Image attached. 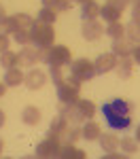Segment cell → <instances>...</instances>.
I'll return each mask as SVG.
<instances>
[{
    "label": "cell",
    "instance_id": "obj_31",
    "mask_svg": "<svg viewBox=\"0 0 140 159\" xmlns=\"http://www.w3.org/2000/svg\"><path fill=\"white\" fill-rule=\"evenodd\" d=\"M70 7H72V0H57L53 9H55V13H66Z\"/></svg>",
    "mask_w": 140,
    "mask_h": 159
},
{
    "label": "cell",
    "instance_id": "obj_7",
    "mask_svg": "<svg viewBox=\"0 0 140 159\" xmlns=\"http://www.w3.org/2000/svg\"><path fill=\"white\" fill-rule=\"evenodd\" d=\"M60 148H62V142L57 136H49L47 140H43L36 147V157H57L60 155Z\"/></svg>",
    "mask_w": 140,
    "mask_h": 159
},
{
    "label": "cell",
    "instance_id": "obj_42",
    "mask_svg": "<svg viewBox=\"0 0 140 159\" xmlns=\"http://www.w3.org/2000/svg\"><path fill=\"white\" fill-rule=\"evenodd\" d=\"M72 2H79V4H85V2H91V0H72Z\"/></svg>",
    "mask_w": 140,
    "mask_h": 159
},
{
    "label": "cell",
    "instance_id": "obj_10",
    "mask_svg": "<svg viewBox=\"0 0 140 159\" xmlns=\"http://www.w3.org/2000/svg\"><path fill=\"white\" fill-rule=\"evenodd\" d=\"M24 83L30 91H36V89H40V87L47 83V74L43 72V70H38V68H34V70H30V72L25 74Z\"/></svg>",
    "mask_w": 140,
    "mask_h": 159
},
{
    "label": "cell",
    "instance_id": "obj_1",
    "mask_svg": "<svg viewBox=\"0 0 140 159\" xmlns=\"http://www.w3.org/2000/svg\"><path fill=\"white\" fill-rule=\"evenodd\" d=\"M132 110H134V104L127 102V100H121V98H115L111 102H106L102 106V115L106 123L113 127V129H127L132 125Z\"/></svg>",
    "mask_w": 140,
    "mask_h": 159
},
{
    "label": "cell",
    "instance_id": "obj_35",
    "mask_svg": "<svg viewBox=\"0 0 140 159\" xmlns=\"http://www.w3.org/2000/svg\"><path fill=\"white\" fill-rule=\"evenodd\" d=\"M132 19H134V21H140V9L134 7V11H132Z\"/></svg>",
    "mask_w": 140,
    "mask_h": 159
},
{
    "label": "cell",
    "instance_id": "obj_43",
    "mask_svg": "<svg viewBox=\"0 0 140 159\" xmlns=\"http://www.w3.org/2000/svg\"><path fill=\"white\" fill-rule=\"evenodd\" d=\"M2 147H4V142H2V138H0V153H2Z\"/></svg>",
    "mask_w": 140,
    "mask_h": 159
},
{
    "label": "cell",
    "instance_id": "obj_9",
    "mask_svg": "<svg viewBox=\"0 0 140 159\" xmlns=\"http://www.w3.org/2000/svg\"><path fill=\"white\" fill-rule=\"evenodd\" d=\"M117 66V55L115 53H102L98 60L93 61V68H96V74H106L115 70Z\"/></svg>",
    "mask_w": 140,
    "mask_h": 159
},
{
    "label": "cell",
    "instance_id": "obj_2",
    "mask_svg": "<svg viewBox=\"0 0 140 159\" xmlns=\"http://www.w3.org/2000/svg\"><path fill=\"white\" fill-rule=\"evenodd\" d=\"M53 40H55L53 25L43 24V21H34V25L30 28V43L38 49H49V47H53Z\"/></svg>",
    "mask_w": 140,
    "mask_h": 159
},
{
    "label": "cell",
    "instance_id": "obj_28",
    "mask_svg": "<svg viewBox=\"0 0 140 159\" xmlns=\"http://www.w3.org/2000/svg\"><path fill=\"white\" fill-rule=\"evenodd\" d=\"M119 147L125 155H132L138 151V142H136V138H123V140H119Z\"/></svg>",
    "mask_w": 140,
    "mask_h": 159
},
{
    "label": "cell",
    "instance_id": "obj_40",
    "mask_svg": "<svg viewBox=\"0 0 140 159\" xmlns=\"http://www.w3.org/2000/svg\"><path fill=\"white\" fill-rule=\"evenodd\" d=\"M4 119H7V117H4V112H2V110H0V127H2V125H4Z\"/></svg>",
    "mask_w": 140,
    "mask_h": 159
},
{
    "label": "cell",
    "instance_id": "obj_32",
    "mask_svg": "<svg viewBox=\"0 0 140 159\" xmlns=\"http://www.w3.org/2000/svg\"><path fill=\"white\" fill-rule=\"evenodd\" d=\"M132 0H108V4L115 7V9H119V11L123 13V9H127V4H129Z\"/></svg>",
    "mask_w": 140,
    "mask_h": 159
},
{
    "label": "cell",
    "instance_id": "obj_21",
    "mask_svg": "<svg viewBox=\"0 0 140 159\" xmlns=\"http://www.w3.org/2000/svg\"><path fill=\"white\" fill-rule=\"evenodd\" d=\"M83 9H81V17H83V21H89V19H96L98 15H100V7L91 0V2H85V4H81Z\"/></svg>",
    "mask_w": 140,
    "mask_h": 159
},
{
    "label": "cell",
    "instance_id": "obj_29",
    "mask_svg": "<svg viewBox=\"0 0 140 159\" xmlns=\"http://www.w3.org/2000/svg\"><path fill=\"white\" fill-rule=\"evenodd\" d=\"M13 40L19 43V45H28V43H30V32H25V30H15V32H13Z\"/></svg>",
    "mask_w": 140,
    "mask_h": 159
},
{
    "label": "cell",
    "instance_id": "obj_12",
    "mask_svg": "<svg viewBox=\"0 0 140 159\" xmlns=\"http://www.w3.org/2000/svg\"><path fill=\"white\" fill-rule=\"evenodd\" d=\"M57 138H60L62 144H76V140L83 138V136H81V129H79L76 125H70V123H68V125L64 127V132L57 136Z\"/></svg>",
    "mask_w": 140,
    "mask_h": 159
},
{
    "label": "cell",
    "instance_id": "obj_27",
    "mask_svg": "<svg viewBox=\"0 0 140 159\" xmlns=\"http://www.w3.org/2000/svg\"><path fill=\"white\" fill-rule=\"evenodd\" d=\"M55 19H57L55 17V9H49V7H43L36 17V21H43V24H49V25L55 24Z\"/></svg>",
    "mask_w": 140,
    "mask_h": 159
},
{
    "label": "cell",
    "instance_id": "obj_38",
    "mask_svg": "<svg viewBox=\"0 0 140 159\" xmlns=\"http://www.w3.org/2000/svg\"><path fill=\"white\" fill-rule=\"evenodd\" d=\"M4 93H7V85H2V83H0V98H2Z\"/></svg>",
    "mask_w": 140,
    "mask_h": 159
},
{
    "label": "cell",
    "instance_id": "obj_15",
    "mask_svg": "<svg viewBox=\"0 0 140 159\" xmlns=\"http://www.w3.org/2000/svg\"><path fill=\"white\" fill-rule=\"evenodd\" d=\"M132 49H134V47H132V43H129L125 36L113 43V53L117 57H129V55H132Z\"/></svg>",
    "mask_w": 140,
    "mask_h": 159
},
{
    "label": "cell",
    "instance_id": "obj_6",
    "mask_svg": "<svg viewBox=\"0 0 140 159\" xmlns=\"http://www.w3.org/2000/svg\"><path fill=\"white\" fill-rule=\"evenodd\" d=\"M34 25V19L30 17V15H25V13H17V15H11V17H7V21H4V32L7 34H13L15 30H25V32H30V28Z\"/></svg>",
    "mask_w": 140,
    "mask_h": 159
},
{
    "label": "cell",
    "instance_id": "obj_36",
    "mask_svg": "<svg viewBox=\"0 0 140 159\" xmlns=\"http://www.w3.org/2000/svg\"><path fill=\"white\" fill-rule=\"evenodd\" d=\"M40 2H43V7H49V9H53L57 0H40Z\"/></svg>",
    "mask_w": 140,
    "mask_h": 159
},
{
    "label": "cell",
    "instance_id": "obj_20",
    "mask_svg": "<svg viewBox=\"0 0 140 159\" xmlns=\"http://www.w3.org/2000/svg\"><path fill=\"white\" fill-rule=\"evenodd\" d=\"M57 157H62V159H85V153L75 148V144H62Z\"/></svg>",
    "mask_w": 140,
    "mask_h": 159
},
{
    "label": "cell",
    "instance_id": "obj_30",
    "mask_svg": "<svg viewBox=\"0 0 140 159\" xmlns=\"http://www.w3.org/2000/svg\"><path fill=\"white\" fill-rule=\"evenodd\" d=\"M51 79H53V85H60V83L64 81L62 66H53V68H51Z\"/></svg>",
    "mask_w": 140,
    "mask_h": 159
},
{
    "label": "cell",
    "instance_id": "obj_13",
    "mask_svg": "<svg viewBox=\"0 0 140 159\" xmlns=\"http://www.w3.org/2000/svg\"><path fill=\"white\" fill-rule=\"evenodd\" d=\"M132 66H134L132 55H129V57H117L115 72H117V76H119V79H129V76H132Z\"/></svg>",
    "mask_w": 140,
    "mask_h": 159
},
{
    "label": "cell",
    "instance_id": "obj_25",
    "mask_svg": "<svg viewBox=\"0 0 140 159\" xmlns=\"http://www.w3.org/2000/svg\"><path fill=\"white\" fill-rule=\"evenodd\" d=\"M0 64H2V68H15V66H19V55L17 53H13V51H4L2 53V57H0Z\"/></svg>",
    "mask_w": 140,
    "mask_h": 159
},
{
    "label": "cell",
    "instance_id": "obj_19",
    "mask_svg": "<svg viewBox=\"0 0 140 159\" xmlns=\"http://www.w3.org/2000/svg\"><path fill=\"white\" fill-rule=\"evenodd\" d=\"M21 119H24L25 125H38L40 123V110L36 106H25L24 112H21Z\"/></svg>",
    "mask_w": 140,
    "mask_h": 159
},
{
    "label": "cell",
    "instance_id": "obj_18",
    "mask_svg": "<svg viewBox=\"0 0 140 159\" xmlns=\"http://www.w3.org/2000/svg\"><path fill=\"white\" fill-rule=\"evenodd\" d=\"M125 38L136 47V45H140V21H129V24L125 25Z\"/></svg>",
    "mask_w": 140,
    "mask_h": 159
},
{
    "label": "cell",
    "instance_id": "obj_26",
    "mask_svg": "<svg viewBox=\"0 0 140 159\" xmlns=\"http://www.w3.org/2000/svg\"><path fill=\"white\" fill-rule=\"evenodd\" d=\"M68 125V121L64 119L62 115L60 117H55L53 121H51V125H49V132H47V136H60L64 132V127Z\"/></svg>",
    "mask_w": 140,
    "mask_h": 159
},
{
    "label": "cell",
    "instance_id": "obj_37",
    "mask_svg": "<svg viewBox=\"0 0 140 159\" xmlns=\"http://www.w3.org/2000/svg\"><path fill=\"white\" fill-rule=\"evenodd\" d=\"M4 21H7V15H4V9L0 4V25H4Z\"/></svg>",
    "mask_w": 140,
    "mask_h": 159
},
{
    "label": "cell",
    "instance_id": "obj_34",
    "mask_svg": "<svg viewBox=\"0 0 140 159\" xmlns=\"http://www.w3.org/2000/svg\"><path fill=\"white\" fill-rule=\"evenodd\" d=\"M132 60L136 61V64H140V45H136V47L132 49Z\"/></svg>",
    "mask_w": 140,
    "mask_h": 159
},
{
    "label": "cell",
    "instance_id": "obj_14",
    "mask_svg": "<svg viewBox=\"0 0 140 159\" xmlns=\"http://www.w3.org/2000/svg\"><path fill=\"white\" fill-rule=\"evenodd\" d=\"M25 74L15 66V68H9L7 72H4V85L7 87H19L21 83H24Z\"/></svg>",
    "mask_w": 140,
    "mask_h": 159
},
{
    "label": "cell",
    "instance_id": "obj_39",
    "mask_svg": "<svg viewBox=\"0 0 140 159\" xmlns=\"http://www.w3.org/2000/svg\"><path fill=\"white\" fill-rule=\"evenodd\" d=\"M136 142L140 144V123H138V127H136Z\"/></svg>",
    "mask_w": 140,
    "mask_h": 159
},
{
    "label": "cell",
    "instance_id": "obj_33",
    "mask_svg": "<svg viewBox=\"0 0 140 159\" xmlns=\"http://www.w3.org/2000/svg\"><path fill=\"white\" fill-rule=\"evenodd\" d=\"M4 51H9V36H7V32L0 34V53H4Z\"/></svg>",
    "mask_w": 140,
    "mask_h": 159
},
{
    "label": "cell",
    "instance_id": "obj_23",
    "mask_svg": "<svg viewBox=\"0 0 140 159\" xmlns=\"http://www.w3.org/2000/svg\"><path fill=\"white\" fill-rule=\"evenodd\" d=\"M76 106H79V110H81V115L85 117V121L87 119H93V115H96V104L91 102V100H76Z\"/></svg>",
    "mask_w": 140,
    "mask_h": 159
},
{
    "label": "cell",
    "instance_id": "obj_24",
    "mask_svg": "<svg viewBox=\"0 0 140 159\" xmlns=\"http://www.w3.org/2000/svg\"><path fill=\"white\" fill-rule=\"evenodd\" d=\"M106 34L113 38V40H119V38L125 36V25L121 24V21H113V24H108V28H106Z\"/></svg>",
    "mask_w": 140,
    "mask_h": 159
},
{
    "label": "cell",
    "instance_id": "obj_4",
    "mask_svg": "<svg viewBox=\"0 0 140 159\" xmlns=\"http://www.w3.org/2000/svg\"><path fill=\"white\" fill-rule=\"evenodd\" d=\"M70 76H72L75 81H79V83L91 81V79L96 76L93 61L85 60V57H81V60H75V61H72V66H70Z\"/></svg>",
    "mask_w": 140,
    "mask_h": 159
},
{
    "label": "cell",
    "instance_id": "obj_11",
    "mask_svg": "<svg viewBox=\"0 0 140 159\" xmlns=\"http://www.w3.org/2000/svg\"><path fill=\"white\" fill-rule=\"evenodd\" d=\"M83 38L85 40H98V38L104 34V28L98 19H89V21H83Z\"/></svg>",
    "mask_w": 140,
    "mask_h": 159
},
{
    "label": "cell",
    "instance_id": "obj_8",
    "mask_svg": "<svg viewBox=\"0 0 140 159\" xmlns=\"http://www.w3.org/2000/svg\"><path fill=\"white\" fill-rule=\"evenodd\" d=\"M45 51L47 49L24 47V49L19 51V64H24V66H34L36 61H45Z\"/></svg>",
    "mask_w": 140,
    "mask_h": 159
},
{
    "label": "cell",
    "instance_id": "obj_3",
    "mask_svg": "<svg viewBox=\"0 0 140 159\" xmlns=\"http://www.w3.org/2000/svg\"><path fill=\"white\" fill-rule=\"evenodd\" d=\"M79 96H81V83L75 81L72 76L64 79L57 85V98H60L62 104H76Z\"/></svg>",
    "mask_w": 140,
    "mask_h": 159
},
{
    "label": "cell",
    "instance_id": "obj_17",
    "mask_svg": "<svg viewBox=\"0 0 140 159\" xmlns=\"http://www.w3.org/2000/svg\"><path fill=\"white\" fill-rule=\"evenodd\" d=\"M100 147L104 153H111V151H117L119 148V138L115 134H100Z\"/></svg>",
    "mask_w": 140,
    "mask_h": 159
},
{
    "label": "cell",
    "instance_id": "obj_41",
    "mask_svg": "<svg viewBox=\"0 0 140 159\" xmlns=\"http://www.w3.org/2000/svg\"><path fill=\"white\" fill-rule=\"evenodd\" d=\"M132 4H134L136 9H140V0H132Z\"/></svg>",
    "mask_w": 140,
    "mask_h": 159
},
{
    "label": "cell",
    "instance_id": "obj_22",
    "mask_svg": "<svg viewBox=\"0 0 140 159\" xmlns=\"http://www.w3.org/2000/svg\"><path fill=\"white\" fill-rule=\"evenodd\" d=\"M100 17H104V21H108V24H113V21H119V17H121V11L119 9H115L111 7L108 2L100 7Z\"/></svg>",
    "mask_w": 140,
    "mask_h": 159
},
{
    "label": "cell",
    "instance_id": "obj_5",
    "mask_svg": "<svg viewBox=\"0 0 140 159\" xmlns=\"http://www.w3.org/2000/svg\"><path fill=\"white\" fill-rule=\"evenodd\" d=\"M70 60H72V53L64 45H53V47H49L45 51V61L51 68L53 66H66V64H70Z\"/></svg>",
    "mask_w": 140,
    "mask_h": 159
},
{
    "label": "cell",
    "instance_id": "obj_16",
    "mask_svg": "<svg viewBox=\"0 0 140 159\" xmlns=\"http://www.w3.org/2000/svg\"><path fill=\"white\" fill-rule=\"evenodd\" d=\"M100 134H102L100 125H98L96 121H89V119L85 121L83 129H81V136H83L85 140H89V142H91V140H98V138H100Z\"/></svg>",
    "mask_w": 140,
    "mask_h": 159
}]
</instances>
